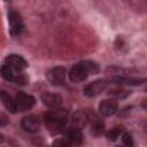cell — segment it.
<instances>
[{"instance_id":"obj_1","label":"cell","mask_w":147,"mask_h":147,"mask_svg":"<svg viewBox=\"0 0 147 147\" xmlns=\"http://www.w3.org/2000/svg\"><path fill=\"white\" fill-rule=\"evenodd\" d=\"M67 118H68V111L65 109L56 108L47 111L44 115V123L46 129L51 133H59L64 129Z\"/></svg>"},{"instance_id":"obj_2","label":"cell","mask_w":147,"mask_h":147,"mask_svg":"<svg viewBox=\"0 0 147 147\" xmlns=\"http://www.w3.org/2000/svg\"><path fill=\"white\" fill-rule=\"evenodd\" d=\"M100 71L99 65L93 61H83L75 64L70 72L69 79L72 83H82L84 82L90 75H96Z\"/></svg>"},{"instance_id":"obj_3","label":"cell","mask_w":147,"mask_h":147,"mask_svg":"<svg viewBox=\"0 0 147 147\" xmlns=\"http://www.w3.org/2000/svg\"><path fill=\"white\" fill-rule=\"evenodd\" d=\"M8 24H9V32L13 37L20 36L24 30V21L21 14L14 9L8 10Z\"/></svg>"},{"instance_id":"obj_4","label":"cell","mask_w":147,"mask_h":147,"mask_svg":"<svg viewBox=\"0 0 147 147\" xmlns=\"http://www.w3.org/2000/svg\"><path fill=\"white\" fill-rule=\"evenodd\" d=\"M65 76H67V71L64 67H54L52 69H49L46 72V78L47 80L55 86H63L65 84Z\"/></svg>"},{"instance_id":"obj_5","label":"cell","mask_w":147,"mask_h":147,"mask_svg":"<svg viewBox=\"0 0 147 147\" xmlns=\"http://www.w3.org/2000/svg\"><path fill=\"white\" fill-rule=\"evenodd\" d=\"M108 80L107 79H98V80H94L90 84H87L84 88V94L87 96V98H94L99 94H101L106 88H107V85H108Z\"/></svg>"},{"instance_id":"obj_6","label":"cell","mask_w":147,"mask_h":147,"mask_svg":"<svg viewBox=\"0 0 147 147\" xmlns=\"http://www.w3.org/2000/svg\"><path fill=\"white\" fill-rule=\"evenodd\" d=\"M93 116H94V114L93 113L91 114L87 110H83V109L77 110L72 116V126L82 130L92 121Z\"/></svg>"},{"instance_id":"obj_7","label":"cell","mask_w":147,"mask_h":147,"mask_svg":"<svg viewBox=\"0 0 147 147\" xmlns=\"http://www.w3.org/2000/svg\"><path fill=\"white\" fill-rule=\"evenodd\" d=\"M16 103H17V109L18 111H26L31 109L36 105V99L31 94L24 93V92H18L16 94Z\"/></svg>"},{"instance_id":"obj_8","label":"cell","mask_w":147,"mask_h":147,"mask_svg":"<svg viewBox=\"0 0 147 147\" xmlns=\"http://www.w3.org/2000/svg\"><path fill=\"white\" fill-rule=\"evenodd\" d=\"M5 64L9 65L17 72H23L28 68V62L18 54H10L5 59Z\"/></svg>"},{"instance_id":"obj_9","label":"cell","mask_w":147,"mask_h":147,"mask_svg":"<svg viewBox=\"0 0 147 147\" xmlns=\"http://www.w3.org/2000/svg\"><path fill=\"white\" fill-rule=\"evenodd\" d=\"M21 126L26 132H30V133L38 132L40 129V119L36 115H28L22 118Z\"/></svg>"},{"instance_id":"obj_10","label":"cell","mask_w":147,"mask_h":147,"mask_svg":"<svg viewBox=\"0 0 147 147\" xmlns=\"http://www.w3.org/2000/svg\"><path fill=\"white\" fill-rule=\"evenodd\" d=\"M40 99L42 101V103L45 106H47L51 109H56L60 108V106L62 105V96L59 95L57 93H53V92H44L40 95Z\"/></svg>"},{"instance_id":"obj_11","label":"cell","mask_w":147,"mask_h":147,"mask_svg":"<svg viewBox=\"0 0 147 147\" xmlns=\"http://www.w3.org/2000/svg\"><path fill=\"white\" fill-rule=\"evenodd\" d=\"M117 109L118 105L114 99H105L99 103V113L105 117L115 115L117 113Z\"/></svg>"},{"instance_id":"obj_12","label":"cell","mask_w":147,"mask_h":147,"mask_svg":"<svg viewBox=\"0 0 147 147\" xmlns=\"http://www.w3.org/2000/svg\"><path fill=\"white\" fill-rule=\"evenodd\" d=\"M64 138L69 141V144L71 145V147L80 146L82 142H83V133H82V130L71 126V127L67 131Z\"/></svg>"},{"instance_id":"obj_13","label":"cell","mask_w":147,"mask_h":147,"mask_svg":"<svg viewBox=\"0 0 147 147\" xmlns=\"http://www.w3.org/2000/svg\"><path fill=\"white\" fill-rule=\"evenodd\" d=\"M1 101H2V103H3V106H5V108H6L9 113L15 114V113L18 111L16 100H15L13 96H10L5 90L1 91Z\"/></svg>"},{"instance_id":"obj_14","label":"cell","mask_w":147,"mask_h":147,"mask_svg":"<svg viewBox=\"0 0 147 147\" xmlns=\"http://www.w3.org/2000/svg\"><path fill=\"white\" fill-rule=\"evenodd\" d=\"M90 123H91L90 132H91V134L93 137L98 138V137H100V136H102L105 133V123L100 118H98L95 115L93 116V118H92V121Z\"/></svg>"},{"instance_id":"obj_15","label":"cell","mask_w":147,"mask_h":147,"mask_svg":"<svg viewBox=\"0 0 147 147\" xmlns=\"http://www.w3.org/2000/svg\"><path fill=\"white\" fill-rule=\"evenodd\" d=\"M107 93H108V95H110V96L114 98V99H119V100H122V99H126V98L131 94V91H129V90H126V88H123V87H121V86H115V87L109 88Z\"/></svg>"},{"instance_id":"obj_16","label":"cell","mask_w":147,"mask_h":147,"mask_svg":"<svg viewBox=\"0 0 147 147\" xmlns=\"http://www.w3.org/2000/svg\"><path fill=\"white\" fill-rule=\"evenodd\" d=\"M17 75V71H15L13 68H10L9 65L7 64H3L1 67V76L8 80V82H14L15 80V77Z\"/></svg>"},{"instance_id":"obj_17","label":"cell","mask_w":147,"mask_h":147,"mask_svg":"<svg viewBox=\"0 0 147 147\" xmlns=\"http://www.w3.org/2000/svg\"><path fill=\"white\" fill-rule=\"evenodd\" d=\"M123 126H115L113 129H110L109 131L106 132V138L108 141H116L119 136L123 133Z\"/></svg>"},{"instance_id":"obj_18","label":"cell","mask_w":147,"mask_h":147,"mask_svg":"<svg viewBox=\"0 0 147 147\" xmlns=\"http://www.w3.org/2000/svg\"><path fill=\"white\" fill-rule=\"evenodd\" d=\"M14 83L17 85H26L29 83V77L24 72H17Z\"/></svg>"},{"instance_id":"obj_19","label":"cell","mask_w":147,"mask_h":147,"mask_svg":"<svg viewBox=\"0 0 147 147\" xmlns=\"http://www.w3.org/2000/svg\"><path fill=\"white\" fill-rule=\"evenodd\" d=\"M122 142L126 147H133V144L134 142H133V138H132L131 133H127V132L123 133L122 134Z\"/></svg>"},{"instance_id":"obj_20","label":"cell","mask_w":147,"mask_h":147,"mask_svg":"<svg viewBox=\"0 0 147 147\" xmlns=\"http://www.w3.org/2000/svg\"><path fill=\"white\" fill-rule=\"evenodd\" d=\"M51 147H71V145L65 138H62V139H56L55 141H53Z\"/></svg>"},{"instance_id":"obj_21","label":"cell","mask_w":147,"mask_h":147,"mask_svg":"<svg viewBox=\"0 0 147 147\" xmlns=\"http://www.w3.org/2000/svg\"><path fill=\"white\" fill-rule=\"evenodd\" d=\"M6 119H7V118H6V116L2 114V115H1V126H2V127H3V126L6 125V123H7V121H6Z\"/></svg>"},{"instance_id":"obj_22","label":"cell","mask_w":147,"mask_h":147,"mask_svg":"<svg viewBox=\"0 0 147 147\" xmlns=\"http://www.w3.org/2000/svg\"><path fill=\"white\" fill-rule=\"evenodd\" d=\"M141 107H142L144 109H146V110H147V99L142 101V103H141Z\"/></svg>"},{"instance_id":"obj_23","label":"cell","mask_w":147,"mask_h":147,"mask_svg":"<svg viewBox=\"0 0 147 147\" xmlns=\"http://www.w3.org/2000/svg\"><path fill=\"white\" fill-rule=\"evenodd\" d=\"M117 147H126V146H124V145H123V146H117Z\"/></svg>"},{"instance_id":"obj_24","label":"cell","mask_w":147,"mask_h":147,"mask_svg":"<svg viewBox=\"0 0 147 147\" xmlns=\"http://www.w3.org/2000/svg\"><path fill=\"white\" fill-rule=\"evenodd\" d=\"M146 92H147V87H146Z\"/></svg>"}]
</instances>
